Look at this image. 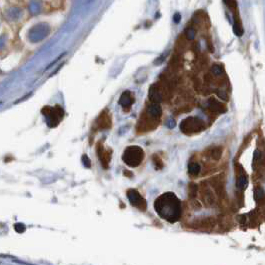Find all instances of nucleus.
<instances>
[{
    "label": "nucleus",
    "instance_id": "8",
    "mask_svg": "<svg viewBox=\"0 0 265 265\" xmlns=\"http://www.w3.org/2000/svg\"><path fill=\"white\" fill-rule=\"evenodd\" d=\"M134 102V97L130 91L123 92L122 95L119 98V104L124 109H129Z\"/></svg>",
    "mask_w": 265,
    "mask_h": 265
},
{
    "label": "nucleus",
    "instance_id": "13",
    "mask_svg": "<svg viewBox=\"0 0 265 265\" xmlns=\"http://www.w3.org/2000/svg\"><path fill=\"white\" fill-rule=\"evenodd\" d=\"M247 185H248V176H247V174L242 170L238 175V178H237V187L240 189H244L246 188Z\"/></svg>",
    "mask_w": 265,
    "mask_h": 265
},
{
    "label": "nucleus",
    "instance_id": "9",
    "mask_svg": "<svg viewBox=\"0 0 265 265\" xmlns=\"http://www.w3.org/2000/svg\"><path fill=\"white\" fill-rule=\"evenodd\" d=\"M149 99L152 103H159L162 99V95H161L160 89L158 88L156 84L152 85L149 89Z\"/></svg>",
    "mask_w": 265,
    "mask_h": 265
},
{
    "label": "nucleus",
    "instance_id": "1",
    "mask_svg": "<svg viewBox=\"0 0 265 265\" xmlns=\"http://www.w3.org/2000/svg\"><path fill=\"white\" fill-rule=\"evenodd\" d=\"M154 208L161 218L171 223L178 221L181 216L180 200L171 192H167L157 197L154 202Z\"/></svg>",
    "mask_w": 265,
    "mask_h": 265
},
{
    "label": "nucleus",
    "instance_id": "7",
    "mask_svg": "<svg viewBox=\"0 0 265 265\" xmlns=\"http://www.w3.org/2000/svg\"><path fill=\"white\" fill-rule=\"evenodd\" d=\"M97 154L99 157V160L102 164V166L104 168H108L110 159H111V150H106L104 147L101 145V143L99 142L97 144Z\"/></svg>",
    "mask_w": 265,
    "mask_h": 265
},
{
    "label": "nucleus",
    "instance_id": "20",
    "mask_svg": "<svg viewBox=\"0 0 265 265\" xmlns=\"http://www.w3.org/2000/svg\"><path fill=\"white\" fill-rule=\"evenodd\" d=\"M224 2L227 4V6L232 9V10H235L236 9V1L235 0H224Z\"/></svg>",
    "mask_w": 265,
    "mask_h": 265
},
{
    "label": "nucleus",
    "instance_id": "2",
    "mask_svg": "<svg viewBox=\"0 0 265 265\" xmlns=\"http://www.w3.org/2000/svg\"><path fill=\"white\" fill-rule=\"evenodd\" d=\"M144 158V151L139 146H128L124 150L122 155V160L126 165L130 167H137L141 164Z\"/></svg>",
    "mask_w": 265,
    "mask_h": 265
},
{
    "label": "nucleus",
    "instance_id": "10",
    "mask_svg": "<svg viewBox=\"0 0 265 265\" xmlns=\"http://www.w3.org/2000/svg\"><path fill=\"white\" fill-rule=\"evenodd\" d=\"M97 126L100 129H107L111 126V119H110L108 113L106 112L101 113L97 119Z\"/></svg>",
    "mask_w": 265,
    "mask_h": 265
},
{
    "label": "nucleus",
    "instance_id": "18",
    "mask_svg": "<svg viewBox=\"0 0 265 265\" xmlns=\"http://www.w3.org/2000/svg\"><path fill=\"white\" fill-rule=\"evenodd\" d=\"M14 229H15L16 232L23 233L24 231H25V225L22 224V223H16V224L14 225Z\"/></svg>",
    "mask_w": 265,
    "mask_h": 265
},
{
    "label": "nucleus",
    "instance_id": "12",
    "mask_svg": "<svg viewBox=\"0 0 265 265\" xmlns=\"http://www.w3.org/2000/svg\"><path fill=\"white\" fill-rule=\"evenodd\" d=\"M208 106L213 112H218V113H223L225 112V107L223 106L221 103L218 101L214 100V99H210L208 103Z\"/></svg>",
    "mask_w": 265,
    "mask_h": 265
},
{
    "label": "nucleus",
    "instance_id": "21",
    "mask_svg": "<svg viewBox=\"0 0 265 265\" xmlns=\"http://www.w3.org/2000/svg\"><path fill=\"white\" fill-rule=\"evenodd\" d=\"M186 36L188 39H194L195 37V30L192 28H189L186 31Z\"/></svg>",
    "mask_w": 265,
    "mask_h": 265
},
{
    "label": "nucleus",
    "instance_id": "14",
    "mask_svg": "<svg viewBox=\"0 0 265 265\" xmlns=\"http://www.w3.org/2000/svg\"><path fill=\"white\" fill-rule=\"evenodd\" d=\"M200 170H201V167L198 163L191 162L188 164V172L190 175H193V176L194 175H197L199 172H200Z\"/></svg>",
    "mask_w": 265,
    "mask_h": 265
},
{
    "label": "nucleus",
    "instance_id": "6",
    "mask_svg": "<svg viewBox=\"0 0 265 265\" xmlns=\"http://www.w3.org/2000/svg\"><path fill=\"white\" fill-rule=\"evenodd\" d=\"M48 31H49L48 26L44 25V24H40V25H36L34 26L32 29H30L28 36L31 41L37 42V41L42 40L48 34Z\"/></svg>",
    "mask_w": 265,
    "mask_h": 265
},
{
    "label": "nucleus",
    "instance_id": "22",
    "mask_svg": "<svg viewBox=\"0 0 265 265\" xmlns=\"http://www.w3.org/2000/svg\"><path fill=\"white\" fill-rule=\"evenodd\" d=\"M179 19H180V15L179 14H175V16H174V21L175 22H178V21H179Z\"/></svg>",
    "mask_w": 265,
    "mask_h": 265
},
{
    "label": "nucleus",
    "instance_id": "16",
    "mask_svg": "<svg viewBox=\"0 0 265 265\" xmlns=\"http://www.w3.org/2000/svg\"><path fill=\"white\" fill-rule=\"evenodd\" d=\"M211 72L213 74L215 75V76H221V75L224 74V71H223V68L220 66V65L218 64H214L211 68Z\"/></svg>",
    "mask_w": 265,
    "mask_h": 265
},
{
    "label": "nucleus",
    "instance_id": "3",
    "mask_svg": "<svg viewBox=\"0 0 265 265\" xmlns=\"http://www.w3.org/2000/svg\"><path fill=\"white\" fill-rule=\"evenodd\" d=\"M42 114L45 116L47 125L53 128L60 123L64 116V110L59 105L55 106H45L41 110Z\"/></svg>",
    "mask_w": 265,
    "mask_h": 265
},
{
    "label": "nucleus",
    "instance_id": "11",
    "mask_svg": "<svg viewBox=\"0 0 265 265\" xmlns=\"http://www.w3.org/2000/svg\"><path fill=\"white\" fill-rule=\"evenodd\" d=\"M147 113L154 119H158L161 116V108L159 104L157 103H152L147 108Z\"/></svg>",
    "mask_w": 265,
    "mask_h": 265
},
{
    "label": "nucleus",
    "instance_id": "15",
    "mask_svg": "<svg viewBox=\"0 0 265 265\" xmlns=\"http://www.w3.org/2000/svg\"><path fill=\"white\" fill-rule=\"evenodd\" d=\"M233 30H234V33H235L237 36H241L243 34V28H242L241 24H240L239 20H235V21H234Z\"/></svg>",
    "mask_w": 265,
    "mask_h": 265
},
{
    "label": "nucleus",
    "instance_id": "5",
    "mask_svg": "<svg viewBox=\"0 0 265 265\" xmlns=\"http://www.w3.org/2000/svg\"><path fill=\"white\" fill-rule=\"evenodd\" d=\"M127 197H128V200L131 203L132 206L140 209V210L142 211L146 210L147 203L145 201V199L141 196V194L137 190H135V189H129V190L127 191Z\"/></svg>",
    "mask_w": 265,
    "mask_h": 265
},
{
    "label": "nucleus",
    "instance_id": "19",
    "mask_svg": "<svg viewBox=\"0 0 265 265\" xmlns=\"http://www.w3.org/2000/svg\"><path fill=\"white\" fill-rule=\"evenodd\" d=\"M81 160H82V162H83V165H84L85 167H87V168H90L91 167L90 159H89L87 155H83V156H82V159Z\"/></svg>",
    "mask_w": 265,
    "mask_h": 265
},
{
    "label": "nucleus",
    "instance_id": "4",
    "mask_svg": "<svg viewBox=\"0 0 265 265\" xmlns=\"http://www.w3.org/2000/svg\"><path fill=\"white\" fill-rule=\"evenodd\" d=\"M179 127L182 133L191 135L202 131L204 129V123L197 117H188L182 120Z\"/></svg>",
    "mask_w": 265,
    "mask_h": 265
},
{
    "label": "nucleus",
    "instance_id": "17",
    "mask_svg": "<svg viewBox=\"0 0 265 265\" xmlns=\"http://www.w3.org/2000/svg\"><path fill=\"white\" fill-rule=\"evenodd\" d=\"M221 153H222L221 149L218 148V147H215V148L211 149V151H210V156L212 158H214L215 160H217V159H219V158H220V156H221Z\"/></svg>",
    "mask_w": 265,
    "mask_h": 265
}]
</instances>
